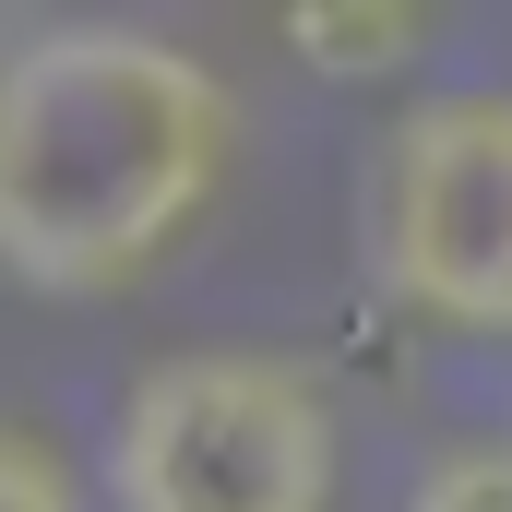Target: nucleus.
<instances>
[{"instance_id":"7ed1b4c3","label":"nucleus","mask_w":512,"mask_h":512,"mask_svg":"<svg viewBox=\"0 0 512 512\" xmlns=\"http://www.w3.org/2000/svg\"><path fill=\"white\" fill-rule=\"evenodd\" d=\"M370 239L405 310L453 334H512V84L417 96L393 120Z\"/></svg>"},{"instance_id":"423d86ee","label":"nucleus","mask_w":512,"mask_h":512,"mask_svg":"<svg viewBox=\"0 0 512 512\" xmlns=\"http://www.w3.org/2000/svg\"><path fill=\"white\" fill-rule=\"evenodd\" d=\"M0 512H72L60 453H48L36 429H12V417H0Z\"/></svg>"},{"instance_id":"39448f33","label":"nucleus","mask_w":512,"mask_h":512,"mask_svg":"<svg viewBox=\"0 0 512 512\" xmlns=\"http://www.w3.org/2000/svg\"><path fill=\"white\" fill-rule=\"evenodd\" d=\"M405 512H512V441H465V453H441Z\"/></svg>"},{"instance_id":"20e7f679","label":"nucleus","mask_w":512,"mask_h":512,"mask_svg":"<svg viewBox=\"0 0 512 512\" xmlns=\"http://www.w3.org/2000/svg\"><path fill=\"white\" fill-rule=\"evenodd\" d=\"M286 48L298 60H322V72H405L417 48H429V12H334V0H298L286 12Z\"/></svg>"},{"instance_id":"f257e3e1","label":"nucleus","mask_w":512,"mask_h":512,"mask_svg":"<svg viewBox=\"0 0 512 512\" xmlns=\"http://www.w3.org/2000/svg\"><path fill=\"white\" fill-rule=\"evenodd\" d=\"M239 143V96L131 24H60L0 60V274L108 298L167 251Z\"/></svg>"},{"instance_id":"f03ea898","label":"nucleus","mask_w":512,"mask_h":512,"mask_svg":"<svg viewBox=\"0 0 512 512\" xmlns=\"http://www.w3.org/2000/svg\"><path fill=\"white\" fill-rule=\"evenodd\" d=\"M120 512H334V405L298 358H155L108 429Z\"/></svg>"}]
</instances>
